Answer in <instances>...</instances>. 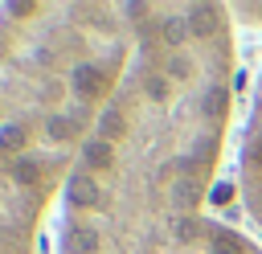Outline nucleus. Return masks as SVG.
Instances as JSON below:
<instances>
[{
    "label": "nucleus",
    "instance_id": "f03ea898",
    "mask_svg": "<svg viewBox=\"0 0 262 254\" xmlns=\"http://www.w3.org/2000/svg\"><path fill=\"white\" fill-rule=\"evenodd\" d=\"M127 61V4L0 8V254H37L45 209L66 193Z\"/></svg>",
    "mask_w": 262,
    "mask_h": 254
},
{
    "label": "nucleus",
    "instance_id": "f257e3e1",
    "mask_svg": "<svg viewBox=\"0 0 262 254\" xmlns=\"http://www.w3.org/2000/svg\"><path fill=\"white\" fill-rule=\"evenodd\" d=\"M131 61L61 193L57 254H262L209 213L233 115L221 4H127Z\"/></svg>",
    "mask_w": 262,
    "mask_h": 254
},
{
    "label": "nucleus",
    "instance_id": "20e7f679",
    "mask_svg": "<svg viewBox=\"0 0 262 254\" xmlns=\"http://www.w3.org/2000/svg\"><path fill=\"white\" fill-rule=\"evenodd\" d=\"M229 16H250V25H262V4H233Z\"/></svg>",
    "mask_w": 262,
    "mask_h": 254
},
{
    "label": "nucleus",
    "instance_id": "7ed1b4c3",
    "mask_svg": "<svg viewBox=\"0 0 262 254\" xmlns=\"http://www.w3.org/2000/svg\"><path fill=\"white\" fill-rule=\"evenodd\" d=\"M237 184H242V205L246 217L262 229V70L254 82L246 131H242V156H237Z\"/></svg>",
    "mask_w": 262,
    "mask_h": 254
}]
</instances>
